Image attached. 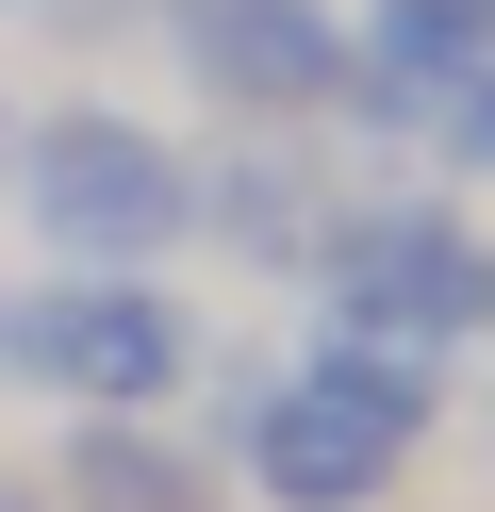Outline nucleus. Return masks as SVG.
Listing matches in <instances>:
<instances>
[{
  "mask_svg": "<svg viewBox=\"0 0 495 512\" xmlns=\"http://www.w3.org/2000/svg\"><path fill=\"white\" fill-rule=\"evenodd\" d=\"M429 413H446V364L429 347H380V331H297V364L248 397V496L264 512H363L413 479Z\"/></svg>",
  "mask_w": 495,
  "mask_h": 512,
  "instance_id": "1",
  "label": "nucleus"
},
{
  "mask_svg": "<svg viewBox=\"0 0 495 512\" xmlns=\"http://www.w3.org/2000/svg\"><path fill=\"white\" fill-rule=\"evenodd\" d=\"M0 215H17L50 265L149 281L165 248L198 232V149L149 133L132 100H50V116H17V182H0Z\"/></svg>",
  "mask_w": 495,
  "mask_h": 512,
  "instance_id": "2",
  "label": "nucleus"
},
{
  "mask_svg": "<svg viewBox=\"0 0 495 512\" xmlns=\"http://www.w3.org/2000/svg\"><path fill=\"white\" fill-rule=\"evenodd\" d=\"M297 265H314V314H330V331L429 347V364H462V347L495 331V232L446 215V199H347Z\"/></svg>",
  "mask_w": 495,
  "mask_h": 512,
  "instance_id": "3",
  "label": "nucleus"
},
{
  "mask_svg": "<svg viewBox=\"0 0 495 512\" xmlns=\"http://www.w3.org/2000/svg\"><path fill=\"white\" fill-rule=\"evenodd\" d=\"M17 380L66 413H165L198 380V314L165 281H116V265H50L17 281Z\"/></svg>",
  "mask_w": 495,
  "mask_h": 512,
  "instance_id": "4",
  "label": "nucleus"
},
{
  "mask_svg": "<svg viewBox=\"0 0 495 512\" xmlns=\"http://www.w3.org/2000/svg\"><path fill=\"white\" fill-rule=\"evenodd\" d=\"M149 34L182 50V83L215 116H248V133H297V116H347L363 50L330 0H149Z\"/></svg>",
  "mask_w": 495,
  "mask_h": 512,
  "instance_id": "5",
  "label": "nucleus"
},
{
  "mask_svg": "<svg viewBox=\"0 0 495 512\" xmlns=\"http://www.w3.org/2000/svg\"><path fill=\"white\" fill-rule=\"evenodd\" d=\"M50 512H198V463L165 446V413H66Z\"/></svg>",
  "mask_w": 495,
  "mask_h": 512,
  "instance_id": "6",
  "label": "nucleus"
},
{
  "mask_svg": "<svg viewBox=\"0 0 495 512\" xmlns=\"http://www.w3.org/2000/svg\"><path fill=\"white\" fill-rule=\"evenodd\" d=\"M347 50H363V83H396V100L429 116L462 67H495V0H363Z\"/></svg>",
  "mask_w": 495,
  "mask_h": 512,
  "instance_id": "7",
  "label": "nucleus"
},
{
  "mask_svg": "<svg viewBox=\"0 0 495 512\" xmlns=\"http://www.w3.org/2000/svg\"><path fill=\"white\" fill-rule=\"evenodd\" d=\"M429 133H446V166H462V182H495V67H462L446 100H429Z\"/></svg>",
  "mask_w": 495,
  "mask_h": 512,
  "instance_id": "8",
  "label": "nucleus"
},
{
  "mask_svg": "<svg viewBox=\"0 0 495 512\" xmlns=\"http://www.w3.org/2000/svg\"><path fill=\"white\" fill-rule=\"evenodd\" d=\"M0 380H17V298H0Z\"/></svg>",
  "mask_w": 495,
  "mask_h": 512,
  "instance_id": "9",
  "label": "nucleus"
},
{
  "mask_svg": "<svg viewBox=\"0 0 495 512\" xmlns=\"http://www.w3.org/2000/svg\"><path fill=\"white\" fill-rule=\"evenodd\" d=\"M0 512H50V496H33V479H0Z\"/></svg>",
  "mask_w": 495,
  "mask_h": 512,
  "instance_id": "10",
  "label": "nucleus"
},
{
  "mask_svg": "<svg viewBox=\"0 0 495 512\" xmlns=\"http://www.w3.org/2000/svg\"><path fill=\"white\" fill-rule=\"evenodd\" d=\"M0 182H17V116H0Z\"/></svg>",
  "mask_w": 495,
  "mask_h": 512,
  "instance_id": "11",
  "label": "nucleus"
}]
</instances>
